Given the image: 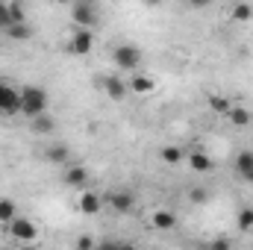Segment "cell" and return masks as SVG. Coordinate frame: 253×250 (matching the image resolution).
I'll list each match as a JSON object with an SVG mask.
<instances>
[{
  "mask_svg": "<svg viewBox=\"0 0 253 250\" xmlns=\"http://www.w3.org/2000/svg\"><path fill=\"white\" fill-rule=\"evenodd\" d=\"M103 203L112 209V212H118V215H129L132 212V206H135V197L124 191V188H118V191H109L106 197H103Z\"/></svg>",
  "mask_w": 253,
  "mask_h": 250,
  "instance_id": "8992f818",
  "label": "cell"
},
{
  "mask_svg": "<svg viewBox=\"0 0 253 250\" xmlns=\"http://www.w3.org/2000/svg\"><path fill=\"white\" fill-rule=\"evenodd\" d=\"M9 15H12V21H24V9L18 3H9Z\"/></svg>",
  "mask_w": 253,
  "mask_h": 250,
  "instance_id": "484cf974",
  "label": "cell"
},
{
  "mask_svg": "<svg viewBox=\"0 0 253 250\" xmlns=\"http://www.w3.org/2000/svg\"><path fill=\"white\" fill-rule=\"evenodd\" d=\"M212 248H230V242H227V239H215V242H212Z\"/></svg>",
  "mask_w": 253,
  "mask_h": 250,
  "instance_id": "f1b7e54d",
  "label": "cell"
},
{
  "mask_svg": "<svg viewBox=\"0 0 253 250\" xmlns=\"http://www.w3.org/2000/svg\"><path fill=\"white\" fill-rule=\"evenodd\" d=\"M85 3H94V0H85Z\"/></svg>",
  "mask_w": 253,
  "mask_h": 250,
  "instance_id": "4dcf8cb0",
  "label": "cell"
},
{
  "mask_svg": "<svg viewBox=\"0 0 253 250\" xmlns=\"http://www.w3.org/2000/svg\"><path fill=\"white\" fill-rule=\"evenodd\" d=\"M18 215V206H15V200H9V197H0V224L6 227L12 218Z\"/></svg>",
  "mask_w": 253,
  "mask_h": 250,
  "instance_id": "d6986e66",
  "label": "cell"
},
{
  "mask_svg": "<svg viewBox=\"0 0 253 250\" xmlns=\"http://www.w3.org/2000/svg\"><path fill=\"white\" fill-rule=\"evenodd\" d=\"M236 227H239V230H253V209H242V212H239Z\"/></svg>",
  "mask_w": 253,
  "mask_h": 250,
  "instance_id": "603a6c76",
  "label": "cell"
},
{
  "mask_svg": "<svg viewBox=\"0 0 253 250\" xmlns=\"http://www.w3.org/2000/svg\"><path fill=\"white\" fill-rule=\"evenodd\" d=\"M0 115H21V91L0 80Z\"/></svg>",
  "mask_w": 253,
  "mask_h": 250,
  "instance_id": "5b68a950",
  "label": "cell"
},
{
  "mask_svg": "<svg viewBox=\"0 0 253 250\" xmlns=\"http://www.w3.org/2000/svg\"><path fill=\"white\" fill-rule=\"evenodd\" d=\"M6 36H9L12 42H27V39H33V30H30L27 21H12V24L6 27Z\"/></svg>",
  "mask_w": 253,
  "mask_h": 250,
  "instance_id": "9a60e30c",
  "label": "cell"
},
{
  "mask_svg": "<svg viewBox=\"0 0 253 250\" xmlns=\"http://www.w3.org/2000/svg\"><path fill=\"white\" fill-rule=\"evenodd\" d=\"M74 24L77 27H94L97 24V15H94V3H85V0H77L74 3Z\"/></svg>",
  "mask_w": 253,
  "mask_h": 250,
  "instance_id": "52a82bcc",
  "label": "cell"
},
{
  "mask_svg": "<svg viewBox=\"0 0 253 250\" xmlns=\"http://www.w3.org/2000/svg\"><path fill=\"white\" fill-rule=\"evenodd\" d=\"M42 112H47V91L39 88V85L21 88V115L36 118V115H42Z\"/></svg>",
  "mask_w": 253,
  "mask_h": 250,
  "instance_id": "6da1fadb",
  "label": "cell"
},
{
  "mask_svg": "<svg viewBox=\"0 0 253 250\" xmlns=\"http://www.w3.org/2000/svg\"><path fill=\"white\" fill-rule=\"evenodd\" d=\"M186 159H189V165H191L194 174H209V171L215 168V162H212V156H209L206 150H191Z\"/></svg>",
  "mask_w": 253,
  "mask_h": 250,
  "instance_id": "8fae6325",
  "label": "cell"
},
{
  "mask_svg": "<svg viewBox=\"0 0 253 250\" xmlns=\"http://www.w3.org/2000/svg\"><path fill=\"white\" fill-rule=\"evenodd\" d=\"M62 183L71 186V188H83L85 183H88V171H85L83 165H71V168L62 174Z\"/></svg>",
  "mask_w": 253,
  "mask_h": 250,
  "instance_id": "7c38bea8",
  "label": "cell"
},
{
  "mask_svg": "<svg viewBox=\"0 0 253 250\" xmlns=\"http://www.w3.org/2000/svg\"><path fill=\"white\" fill-rule=\"evenodd\" d=\"M77 206H80V212H83V215L94 218V215L103 209V197H100V194H94V191H83V194H80V200H77Z\"/></svg>",
  "mask_w": 253,
  "mask_h": 250,
  "instance_id": "30bf717a",
  "label": "cell"
},
{
  "mask_svg": "<svg viewBox=\"0 0 253 250\" xmlns=\"http://www.w3.org/2000/svg\"><path fill=\"white\" fill-rule=\"evenodd\" d=\"M183 147H177V144H165L162 150H159V159L165 162V165H180L183 162Z\"/></svg>",
  "mask_w": 253,
  "mask_h": 250,
  "instance_id": "e0dca14e",
  "label": "cell"
},
{
  "mask_svg": "<svg viewBox=\"0 0 253 250\" xmlns=\"http://www.w3.org/2000/svg\"><path fill=\"white\" fill-rule=\"evenodd\" d=\"M126 85H129V91H135V94H150V91L156 88L153 77H147V74H132V77L126 80Z\"/></svg>",
  "mask_w": 253,
  "mask_h": 250,
  "instance_id": "4fadbf2b",
  "label": "cell"
},
{
  "mask_svg": "<svg viewBox=\"0 0 253 250\" xmlns=\"http://www.w3.org/2000/svg\"><path fill=\"white\" fill-rule=\"evenodd\" d=\"M236 171H239V177L251 174L253 171V150H242V153L236 156Z\"/></svg>",
  "mask_w": 253,
  "mask_h": 250,
  "instance_id": "ffe728a7",
  "label": "cell"
},
{
  "mask_svg": "<svg viewBox=\"0 0 253 250\" xmlns=\"http://www.w3.org/2000/svg\"><path fill=\"white\" fill-rule=\"evenodd\" d=\"M100 88H103V91H106V94H109L112 100H124V97H126V91H129L126 80L115 77V74H112V77H103V80H100Z\"/></svg>",
  "mask_w": 253,
  "mask_h": 250,
  "instance_id": "9c48e42d",
  "label": "cell"
},
{
  "mask_svg": "<svg viewBox=\"0 0 253 250\" xmlns=\"http://www.w3.org/2000/svg\"><path fill=\"white\" fill-rule=\"evenodd\" d=\"M9 24H12V15H9V3H3V0H0V27L6 30Z\"/></svg>",
  "mask_w": 253,
  "mask_h": 250,
  "instance_id": "d4e9b609",
  "label": "cell"
},
{
  "mask_svg": "<svg viewBox=\"0 0 253 250\" xmlns=\"http://www.w3.org/2000/svg\"><path fill=\"white\" fill-rule=\"evenodd\" d=\"M112 62L118 65L121 71H138V65H141V50H138L135 44H118V47L112 50Z\"/></svg>",
  "mask_w": 253,
  "mask_h": 250,
  "instance_id": "7a4b0ae2",
  "label": "cell"
},
{
  "mask_svg": "<svg viewBox=\"0 0 253 250\" xmlns=\"http://www.w3.org/2000/svg\"><path fill=\"white\" fill-rule=\"evenodd\" d=\"M191 9H206V6H212V0H186Z\"/></svg>",
  "mask_w": 253,
  "mask_h": 250,
  "instance_id": "4316f807",
  "label": "cell"
},
{
  "mask_svg": "<svg viewBox=\"0 0 253 250\" xmlns=\"http://www.w3.org/2000/svg\"><path fill=\"white\" fill-rule=\"evenodd\" d=\"M30 126H33L36 135H50V132H56V118H50L47 112H42V115L30 118Z\"/></svg>",
  "mask_w": 253,
  "mask_h": 250,
  "instance_id": "5bb4252c",
  "label": "cell"
},
{
  "mask_svg": "<svg viewBox=\"0 0 253 250\" xmlns=\"http://www.w3.org/2000/svg\"><path fill=\"white\" fill-rule=\"evenodd\" d=\"M189 200L191 203H206V200H209V191H206V188H191Z\"/></svg>",
  "mask_w": 253,
  "mask_h": 250,
  "instance_id": "cb8c5ba5",
  "label": "cell"
},
{
  "mask_svg": "<svg viewBox=\"0 0 253 250\" xmlns=\"http://www.w3.org/2000/svg\"><path fill=\"white\" fill-rule=\"evenodd\" d=\"M91 47H94V33H91V27H77L74 36H71V42H68V50H71L74 56H88Z\"/></svg>",
  "mask_w": 253,
  "mask_h": 250,
  "instance_id": "3957f363",
  "label": "cell"
},
{
  "mask_svg": "<svg viewBox=\"0 0 253 250\" xmlns=\"http://www.w3.org/2000/svg\"><path fill=\"white\" fill-rule=\"evenodd\" d=\"M6 227H9V236H12L15 242H24V245H27V242H36V236H39V227H36L30 218H21V215H15Z\"/></svg>",
  "mask_w": 253,
  "mask_h": 250,
  "instance_id": "277c9868",
  "label": "cell"
},
{
  "mask_svg": "<svg viewBox=\"0 0 253 250\" xmlns=\"http://www.w3.org/2000/svg\"><path fill=\"white\" fill-rule=\"evenodd\" d=\"M180 221H177V215L171 212V209H153L150 212V227L153 230H159V233H168V230H174Z\"/></svg>",
  "mask_w": 253,
  "mask_h": 250,
  "instance_id": "ba28073f",
  "label": "cell"
},
{
  "mask_svg": "<svg viewBox=\"0 0 253 250\" xmlns=\"http://www.w3.org/2000/svg\"><path fill=\"white\" fill-rule=\"evenodd\" d=\"M144 3H150V6H156V3H165V0H144Z\"/></svg>",
  "mask_w": 253,
  "mask_h": 250,
  "instance_id": "f546056e",
  "label": "cell"
},
{
  "mask_svg": "<svg viewBox=\"0 0 253 250\" xmlns=\"http://www.w3.org/2000/svg\"><path fill=\"white\" fill-rule=\"evenodd\" d=\"M209 106H212V112H218V115H227L233 103H230L227 97H218V94H212V97H209Z\"/></svg>",
  "mask_w": 253,
  "mask_h": 250,
  "instance_id": "7402d4cb",
  "label": "cell"
},
{
  "mask_svg": "<svg viewBox=\"0 0 253 250\" xmlns=\"http://www.w3.org/2000/svg\"><path fill=\"white\" fill-rule=\"evenodd\" d=\"M77 248L88 250V248H94V242H91V239H88V236H83V239H77Z\"/></svg>",
  "mask_w": 253,
  "mask_h": 250,
  "instance_id": "83f0119b",
  "label": "cell"
},
{
  "mask_svg": "<svg viewBox=\"0 0 253 250\" xmlns=\"http://www.w3.org/2000/svg\"><path fill=\"white\" fill-rule=\"evenodd\" d=\"M227 118H230V124L233 126H248L253 121V115H251V109H245V106H230V112H227Z\"/></svg>",
  "mask_w": 253,
  "mask_h": 250,
  "instance_id": "2e32d148",
  "label": "cell"
},
{
  "mask_svg": "<svg viewBox=\"0 0 253 250\" xmlns=\"http://www.w3.org/2000/svg\"><path fill=\"white\" fill-rule=\"evenodd\" d=\"M230 15H233V21H251L253 18V6L251 3H236Z\"/></svg>",
  "mask_w": 253,
  "mask_h": 250,
  "instance_id": "44dd1931",
  "label": "cell"
},
{
  "mask_svg": "<svg viewBox=\"0 0 253 250\" xmlns=\"http://www.w3.org/2000/svg\"><path fill=\"white\" fill-rule=\"evenodd\" d=\"M68 156H71L68 144H50V147L44 150V159H47V162H56V165H62V162H68Z\"/></svg>",
  "mask_w": 253,
  "mask_h": 250,
  "instance_id": "ac0fdd59",
  "label": "cell"
}]
</instances>
